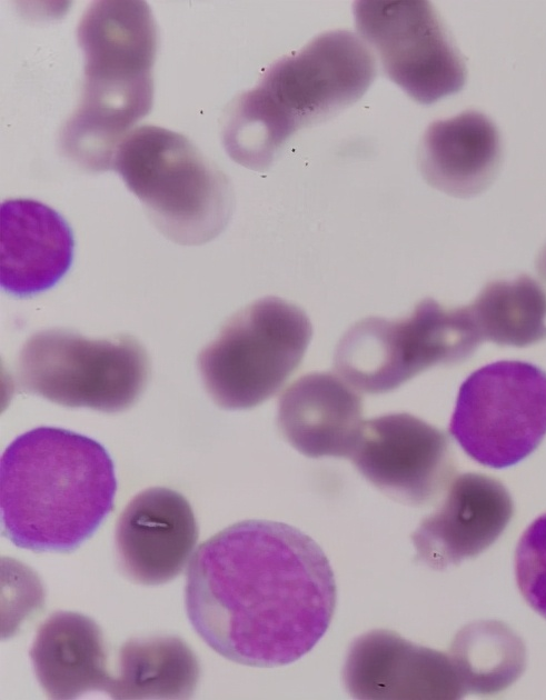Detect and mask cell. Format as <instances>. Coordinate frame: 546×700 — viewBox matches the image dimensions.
Returning a JSON list of instances; mask_svg holds the SVG:
<instances>
[{
  "instance_id": "7402d4cb",
  "label": "cell",
  "mask_w": 546,
  "mask_h": 700,
  "mask_svg": "<svg viewBox=\"0 0 546 700\" xmlns=\"http://www.w3.org/2000/svg\"><path fill=\"white\" fill-rule=\"evenodd\" d=\"M514 569L520 594L546 619V512L523 532L515 550Z\"/></svg>"
},
{
  "instance_id": "6da1fadb",
  "label": "cell",
  "mask_w": 546,
  "mask_h": 700,
  "mask_svg": "<svg viewBox=\"0 0 546 700\" xmlns=\"http://www.w3.org/2000/svg\"><path fill=\"white\" fill-rule=\"evenodd\" d=\"M337 587L321 548L286 523L245 520L196 550L185 606L200 638L249 667L289 664L326 633Z\"/></svg>"
},
{
  "instance_id": "ffe728a7",
  "label": "cell",
  "mask_w": 546,
  "mask_h": 700,
  "mask_svg": "<svg viewBox=\"0 0 546 700\" xmlns=\"http://www.w3.org/2000/svg\"><path fill=\"white\" fill-rule=\"evenodd\" d=\"M468 307L483 340L526 347L546 339V292L529 276L487 283Z\"/></svg>"
},
{
  "instance_id": "44dd1931",
  "label": "cell",
  "mask_w": 546,
  "mask_h": 700,
  "mask_svg": "<svg viewBox=\"0 0 546 700\" xmlns=\"http://www.w3.org/2000/svg\"><path fill=\"white\" fill-rule=\"evenodd\" d=\"M465 693H496L512 684L525 668L520 638L498 621H477L455 637L450 653Z\"/></svg>"
},
{
  "instance_id": "d6986e66",
  "label": "cell",
  "mask_w": 546,
  "mask_h": 700,
  "mask_svg": "<svg viewBox=\"0 0 546 700\" xmlns=\"http://www.w3.org/2000/svg\"><path fill=\"white\" fill-rule=\"evenodd\" d=\"M199 662L179 637L133 638L119 651L118 674L109 696L113 699H186L199 680Z\"/></svg>"
},
{
  "instance_id": "ac0fdd59",
  "label": "cell",
  "mask_w": 546,
  "mask_h": 700,
  "mask_svg": "<svg viewBox=\"0 0 546 700\" xmlns=\"http://www.w3.org/2000/svg\"><path fill=\"white\" fill-rule=\"evenodd\" d=\"M36 677L52 699H75L89 691L109 693L113 676L99 626L89 617L58 611L38 629L30 649Z\"/></svg>"
},
{
  "instance_id": "2e32d148",
  "label": "cell",
  "mask_w": 546,
  "mask_h": 700,
  "mask_svg": "<svg viewBox=\"0 0 546 700\" xmlns=\"http://www.w3.org/2000/svg\"><path fill=\"white\" fill-rule=\"evenodd\" d=\"M361 399L345 380L308 373L281 394L278 426L287 441L309 458H350L363 427Z\"/></svg>"
},
{
  "instance_id": "52a82bcc",
  "label": "cell",
  "mask_w": 546,
  "mask_h": 700,
  "mask_svg": "<svg viewBox=\"0 0 546 700\" xmlns=\"http://www.w3.org/2000/svg\"><path fill=\"white\" fill-rule=\"evenodd\" d=\"M482 341L468 306L447 309L427 298L404 319L369 317L351 326L334 367L356 389L385 393L433 366L468 358Z\"/></svg>"
},
{
  "instance_id": "8fae6325",
  "label": "cell",
  "mask_w": 546,
  "mask_h": 700,
  "mask_svg": "<svg viewBox=\"0 0 546 700\" xmlns=\"http://www.w3.org/2000/svg\"><path fill=\"white\" fill-rule=\"evenodd\" d=\"M350 459L380 491L414 506L431 501L455 471L447 436L409 413L364 421Z\"/></svg>"
},
{
  "instance_id": "8992f818",
  "label": "cell",
  "mask_w": 546,
  "mask_h": 700,
  "mask_svg": "<svg viewBox=\"0 0 546 700\" xmlns=\"http://www.w3.org/2000/svg\"><path fill=\"white\" fill-rule=\"evenodd\" d=\"M312 328L298 306L265 297L235 313L198 356L211 399L229 410L274 396L300 364Z\"/></svg>"
},
{
  "instance_id": "4fadbf2b",
  "label": "cell",
  "mask_w": 546,
  "mask_h": 700,
  "mask_svg": "<svg viewBox=\"0 0 546 700\" xmlns=\"http://www.w3.org/2000/svg\"><path fill=\"white\" fill-rule=\"evenodd\" d=\"M513 514V499L500 481L483 473L459 474L440 507L413 532L417 558L434 570L474 558L499 538Z\"/></svg>"
},
{
  "instance_id": "9a60e30c",
  "label": "cell",
  "mask_w": 546,
  "mask_h": 700,
  "mask_svg": "<svg viewBox=\"0 0 546 700\" xmlns=\"http://www.w3.org/2000/svg\"><path fill=\"white\" fill-rule=\"evenodd\" d=\"M0 283L28 298L54 287L69 271L75 238L66 219L33 199H9L0 208Z\"/></svg>"
},
{
  "instance_id": "5bb4252c",
  "label": "cell",
  "mask_w": 546,
  "mask_h": 700,
  "mask_svg": "<svg viewBox=\"0 0 546 700\" xmlns=\"http://www.w3.org/2000/svg\"><path fill=\"white\" fill-rule=\"evenodd\" d=\"M346 687L359 699H456L465 694L449 654L375 630L351 644Z\"/></svg>"
},
{
  "instance_id": "7c38bea8",
  "label": "cell",
  "mask_w": 546,
  "mask_h": 700,
  "mask_svg": "<svg viewBox=\"0 0 546 700\" xmlns=\"http://www.w3.org/2000/svg\"><path fill=\"white\" fill-rule=\"evenodd\" d=\"M198 540V524L179 492L149 488L118 518L115 547L122 572L145 586L166 583L180 574Z\"/></svg>"
},
{
  "instance_id": "e0dca14e",
  "label": "cell",
  "mask_w": 546,
  "mask_h": 700,
  "mask_svg": "<svg viewBox=\"0 0 546 700\" xmlns=\"http://www.w3.org/2000/svg\"><path fill=\"white\" fill-rule=\"evenodd\" d=\"M499 162L498 131L486 116L476 111L433 122L418 150L419 169L427 183L459 198L486 189Z\"/></svg>"
},
{
  "instance_id": "30bf717a",
  "label": "cell",
  "mask_w": 546,
  "mask_h": 700,
  "mask_svg": "<svg viewBox=\"0 0 546 700\" xmlns=\"http://www.w3.org/2000/svg\"><path fill=\"white\" fill-rule=\"evenodd\" d=\"M354 14L386 76L416 102L430 104L463 88L465 64L429 2L357 1Z\"/></svg>"
},
{
  "instance_id": "7a4b0ae2",
  "label": "cell",
  "mask_w": 546,
  "mask_h": 700,
  "mask_svg": "<svg viewBox=\"0 0 546 700\" xmlns=\"http://www.w3.org/2000/svg\"><path fill=\"white\" fill-rule=\"evenodd\" d=\"M116 491L102 444L62 428H34L1 456L2 534L36 552L73 551L112 510Z\"/></svg>"
},
{
  "instance_id": "5b68a950",
  "label": "cell",
  "mask_w": 546,
  "mask_h": 700,
  "mask_svg": "<svg viewBox=\"0 0 546 700\" xmlns=\"http://www.w3.org/2000/svg\"><path fill=\"white\" fill-rule=\"evenodd\" d=\"M112 169L167 239L200 246L227 227L235 197L228 177L183 134L157 126L131 130Z\"/></svg>"
},
{
  "instance_id": "9c48e42d",
  "label": "cell",
  "mask_w": 546,
  "mask_h": 700,
  "mask_svg": "<svg viewBox=\"0 0 546 700\" xmlns=\"http://www.w3.org/2000/svg\"><path fill=\"white\" fill-rule=\"evenodd\" d=\"M449 432L479 464L518 463L546 436V372L518 360L477 369L459 388Z\"/></svg>"
},
{
  "instance_id": "603a6c76",
  "label": "cell",
  "mask_w": 546,
  "mask_h": 700,
  "mask_svg": "<svg viewBox=\"0 0 546 700\" xmlns=\"http://www.w3.org/2000/svg\"><path fill=\"white\" fill-rule=\"evenodd\" d=\"M537 269L542 278L546 281V246L540 251L537 259Z\"/></svg>"
},
{
  "instance_id": "3957f363",
  "label": "cell",
  "mask_w": 546,
  "mask_h": 700,
  "mask_svg": "<svg viewBox=\"0 0 546 700\" xmlns=\"http://www.w3.org/2000/svg\"><path fill=\"white\" fill-rule=\"evenodd\" d=\"M77 39L85 56L83 90L61 128L60 149L79 168L103 172L152 108L158 31L147 2L102 0L83 12Z\"/></svg>"
},
{
  "instance_id": "277c9868",
  "label": "cell",
  "mask_w": 546,
  "mask_h": 700,
  "mask_svg": "<svg viewBox=\"0 0 546 700\" xmlns=\"http://www.w3.org/2000/svg\"><path fill=\"white\" fill-rule=\"evenodd\" d=\"M375 74L371 52L354 33L319 34L231 102L221 133L226 152L248 169L266 170L296 131L355 103Z\"/></svg>"
},
{
  "instance_id": "ba28073f",
  "label": "cell",
  "mask_w": 546,
  "mask_h": 700,
  "mask_svg": "<svg viewBox=\"0 0 546 700\" xmlns=\"http://www.w3.org/2000/svg\"><path fill=\"white\" fill-rule=\"evenodd\" d=\"M148 376L147 352L135 338L88 339L63 329L32 334L16 366L22 391L64 407L103 412L129 408L143 391Z\"/></svg>"
}]
</instances>
